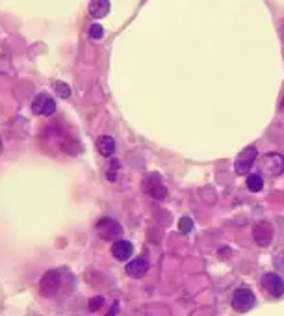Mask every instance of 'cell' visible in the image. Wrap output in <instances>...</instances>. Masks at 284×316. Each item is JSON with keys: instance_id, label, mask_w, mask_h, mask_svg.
Returning a JSON list of instances; mask_svg holds the SVG:
<instances>
[{"instance_id": "6da1fadb", "label": "cell", "mask_w": 284, "mask_h": 316, "mask_svg": "<svg viewBox=\"0 0 284 316\" xmlns=\"http://www.w3.org/2000/svg\"><path fill=\"white\" fill-rule=\"evenodd\" d=\"M95 229H97V235L103 238V240H115V238H119L123 235V227H121L115 219L112 218H101L95 225Z\"/></svg>"}, {"instance_id": "7a4b0ae2", "label": "cell", "mask_w": 284, "mask_h": 316, "mask_svg": "<svg viewBox=\"0 0 284 316\" xmlns=\"http://www.w3.org/2000/svg\"><path fill=\"white\" fill-rule=\"evenodd\" d=\"M260 169L271 177H278L284 173V155L280 153H267L260 162Z\"/></svg>"}, {"instance_id": "3957f363", "label": "cell", "mask_w": 284, "mask_h": 316, "mask_svg": "<svg viewBox=\"0 0 284 316\" xmlns=\"http://www.w3.org/2000/svg\"><path fill=\"white\" fill-rule=\"evenodd\" d=\"M230 303H232V309L236 312H247V310H251L255 307L256 298L255 294H253V290H249V288H238L234 292Z\"/></svg>"}, {"instance_id": "277c9868", "label": "cell", "mask_w": 284, "mask_h": 316, "mask_svg": "<svg viewBox=\"0 0 284 316\" xmlns=\"http://www.w3.org/2000/svg\"><path fill=\"white\" fill-rule=\"evenodd\" d=\"M256 156H258V151H256L255 145L245 147V149L238 155V158H236V164H234V169H236V173H238V175H247L251 167L255 166Z\"/></svg>"}, {"instance_id": "5b68a950", "label": "cell", "mask_w": 284, "mask_h": 316, "mask_svg": "<svg viewBox=\"0 0 284 316\" xmlns=\"http://www.w3.org/2000/svg\"><path fill=\"white\" fill-rule=\"evenodd\" d=\"M60 285H62L60 272L49 270L45 276H43V279H41V283H39L41 296H45V298H52V296H56V292L60 290Z\"/></svg>"}, {"instance_id": "8992f818", "label": "cell", "mask_w": 284, "mask_h": 316, "mask_svg": "<svg viewBox=\"0 0 284 316\" xmlns=\"http://www.w3.org/2000/svg\"><path fill=\"white\" fill-rule=\"evenodd\" d=\"M32 112L35 115H52L56 112V101L46 93H39L32 101Z\"/></svg>"}, {"instance_id": "52a82bcc", "label": "cell", "mask_w": 284, "mask_h": 316, "mask_svg": "<svg viewBox=\"0 0 284 316\" xmlns=\"http://www.w3.org/2000/svg\"><path fill=\"white\" fill-rule=\"evenodd\" d=\"M253 238L260 247H267L273 240V227L267 221H258L253 227Z\"/></svg>"}, {"instance_id": "ba28073f", "label": "cell", "mask_w": 284, "mask_h": 316, "mask_svg": "<svg viewBox=\"0 0 284 316\" xmlns=\"http://www.w3.org/2000/svg\"><path fill=\"white\" fill-rule=\"evenodd\" d=\"M262 287L266 288L273 298H280L284 294V281H282V277H278L277 274H264V277H262Z\"/></svg>"}, {"instance_id": "9c48e42d", "label": "cell", "mask_w": 284, "mask_h": 316, "mask_svg": "<svg viewBox=\"0 0 284 316\" xmlns=\"http://www.w3.org/2000/svg\"><path fill=\"white\" fill-rule=\"evenodd\" d=\"M134 253V246L126 240H115V244L112 246V255L117 260H128Z\"/></svg>"}, {"instance_id": "30bf717a", "label": "cell", "mask_w": 284, "mask_h": 316, "mask_svg": "<svg viewBox=\"0 0 284 316\" xmlns=\"http://www.w3.org/2000/svg\"><path fill=\"white\" fill-rule=\"evenodd\" d=\"M87 12L93 19H104L110 13V0H91Z\"/></svg>"}, {"instance_id": "8fae6325", "label": "cell", "mask_w": 284, "mask_h": 316, "mask_svg": "<svg viewBox=\"0 0 284 316\" xmlns=\"http://www.w3.org/2000/svg\"><path fill=\"white\" fill-rule=\"evenodd\" d=\"M149 272V260L147 259H134L126 264V274L130 277H143Z\"/></svg>"}, {"instance_id": "7c38bea8", "label": "cell", "mask_w": 284, "mask_h": 316, "mask_svg": "<svg viewBox=\"0 0 284 316\" xmlns=\"http://www.w3.org/2000/svg\"><path fill=\"white\" fill-rule=\"evenodd\" d=\"M97 149L103 156H112L117 151V144H115V140L112 136H101L97 140Z\"/></svg>"}, {"instance_id": "4fadbf2b", "label": "cell", "mask_w": 284, "mask_h": 316, "mask_svg": "<svg viewBox=\"0 0 284 316\" xmlns=\"http://www.w3.org/2000/svg\"><path fill=\"white\" fill-rule=\"evenodd\" d=\"M247 188L251 190V192H260L262 188H264V178H262V175H258V173H253V175H249L247 177Z\"/></svg>"}, {"instance_id": "5bb4252c", "label": "cell", "mask_w": 284, "mask_h": 316, "mask_svg": "<svg viewBox=\"0 0 284 316\" xmlns=\"http://www.w3.org/2000/svg\"><path fill=\"white\" fill-rule=\"evenodd\" d=\"M147 192L154 197V199H165V196H167V190H165V186L164 184H160V183L147 184Z\"/></svg>"}, {"instance_id": "9a60e30c", "label": "cell", "mask_w": 284, "mask_h": 316, "mask_svg": "<svg viewBox=\"0 0 284 316\" xmlns=\"http://www.w3.org/2000/svg\"><path fill=\"white\" fill-rule=\"evenodd\" d=\"M52 87H54V92H56L62 99H67L69 95H71V87H69L65 82L58 80V82H54V84H52Z\"/></svg>"}, {"instance_id": "2e32d148", "label": "cell", "mask_w": 284, "mask_h": 316, "mask_svg": "<svg viewBox=\"0 0 284 316\" xmlns=\"http://www.w3.org/2000/svg\"><path fill=\"white\" fill-rule=\"evenodd\" d=\"M178 229H180V233H190V231L194 229V221H192V218H190V216L180 218V221H178Z\"/></svg>"}, {"instance_id": "e0dca14e", "label": "cell", "mask_w": 284, "mask_h": 316, "mask_svg": "<svg viewBox=\"0 0 284 316\" xmlns=\"http://www.w3.org/2000/svg\"><path fill=\"white\" fill-rule=\"evenodd\" d=\"M104 35V28L101 26V24H93L89 28V37L91 39H101Z\"/></svg>"}, {"instance_id": "ac0fdd59", "label": "cell", "mask_w": 284, "mask_h": 316, "mask_svg": "<svg viewBox=\"0 0 284 316\" xmlns=\"http://www.w3.org/2000/svg\"><path fill=\"white\" fill-rule=\"evenodd\" d=\"M104 305V298L103 296H97V298H91L89 299V309L91 310H99Z\"/></svg>"}, {"instance_id": "d6986e66", "label": "cell", "mask_w": 284, "mask_h": 316, "mask_svg": "<svg viewBox=\"0 0 284 316\" xmlns=\"http://www.w3.org/2000/svg\"><path fill=\"white\" fill-rule=\"evenodd\" d=\"M115 178H117V162H114V164H112V167L108 169V180H112V183H114Z\"/></svg>"}, {"instance_id": "ffe728a7", "label": "cell", "mask_w": 284, "mask_h": 316, "mask_svg": "<svg viewBox=\"0 0 284 316\" xmlns=\"http://www.w3.org/2000/svg\"><path fill=\"white\" fill-rule=\"evenodd\" d=\"M280 108H282V112H284V99H282V104H280Z\"/></svg>"}, {"instance_id": "44dd1931", "label": "cell", "mask_w": 284, "mask_h": 316, "mask_svg": "<svg viewBox=\"0 0 284 316\" xmlns=\"http://www.w3.org/2000/svg\"><path fill=\"white\" fill-rule=\"evenodd\" d=\"M0 151H2V138H0Z\"/></svg>"}]
</instances>
